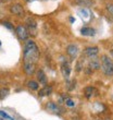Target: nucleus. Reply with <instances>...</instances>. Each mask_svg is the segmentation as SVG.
<instances>
[{
	"mask_svg": "<svg viewBox=\"0 0 113 120\" xmlns=\"http://www.w3.org/2000/svg\"><path fill=\"white\" fill-rule=\"evenodd\" d=\"M39 48L33 39H27L23 50V69L27 75H33L39 59Z\"/></svg>",
	"mask_w": 113,
	"mask_h": 120,
	"instance_id": "1",
	"label": "nucleus"
},
{
	"mask_svg": "<svg viewBox=\"0 0 113 120\" xmlns=\"http://www.w3.org/2000/svg\"><path fill=\"white\" fill-rule=\"evenodd\" d=\"M51 93H52V86L45 85L41 90H39V92H38V96L44 97V96H48V95H50Z\"/></svg>",
	"mask_w": 113,
	"mask_h": 120,
	"instance_id": "13",
	"label": "nucleus"
},
{
	"mask_svg": "<svg viewBox=\"0 0 113 120\" xmlns=\"http://www.w3.org/2000/svg\"><path fill=\"white\" fill-rule=\"evenodd\" d=\"M101 71L103 72L104 75L112 76L113 75V60L108 55L101 56Z\"/></svg>",
	"mask_w": 113,
	"mask_h": 120,
	"instance_id": "2",
	"label": "nucleus"
},
{
	"mask_svg": "<svg viewBox=\"0 0 113 120\" xmlns=\"http://www.w3.org/2000/svg\"><path fill=\"white\" fill-rule=\"evenodd\" d=\"M88 68L90 70H92V71H96V70H99L101 68V61L99 58L95 57V58H91V59H89V61H88Z\"/></svg>",
	"mask_w": 113,
	"mask_h": 120,
	"instance_id": "10",
	"label": "nucleus"
},
{
	"mask_svg": "<svg viewBox=\"0 0 113 120\" xmlns=\"http://www.w3.org/2000/svg\"><path fill=\"white\" fill-rule=\"evenodd\" d=\"M61 73H62V76L64 79H69L70 78V74H71V66H70V61L69 60H64V58L62 57V64H61Z\"/></svg>",
	"mask_w": 113,
	"mask_h": 120,
	"instance_id": "3",
	"label": "nucleus"
},
{
	"mask_svg": "<svg viewBox=\"0 0 113 120\" xmlns=\"http://www.w3.org/2000/svg\"><path fill=\"white\" fill-rule=\"evenodd\" d=\"M98 54H99V47L97 46H91V47H87L84 49V57L89 58V59L97 57Z\"/></svg>",
	"mask_w": 113,
	"mask_h": 120,
	"instance_id": "7",
	"label": "nucleus"
},
{
	"mask_svg": "<svg viewBox=\"0 0 113 120\" xmlns=\"http://www.w3.org/2000/svg\"><path fill=\"white\" fill-rule=\"evenodd\" d=\"M10 12L14 14L16 16H24L25 14V11H24V8L22 7V4L20 3H14L12 6H10Z\"/></svg>",
	"mask_w": 113,
	"mask_h": 120,
	"instance_id": "6",
	"label": "nucleus"
},
{
	"mask_svg": "<svg viewBox=\"0 0 113 120\" xmlns=\"http://www.w3.org/2000/svg\"><path fill=\"white\" fill-rule=\"evenodd\" d=\"M81 34L84 35V36H94L96 34V31L91 27H83L81 30Z\"/></svg>",
	"mask_w": 113,
	"mask_h": 120,
	"instance_id": "14",
	"label": "nucleus"
},
{
	"mask_svg": "<svg viewBox=\"0 0 113 120\" xmlns=\"http://www.w3.org/2000/svg\"><path fill=\"white\" fill-rule=\"evenodd\" d=\"M26 1H29V0H26Z\"/></svg>",
	"mask_w": 113,
	"mask_h": 120,
	"instance_id": "28",
	"label": "nucleus"
},
{
	"mask_svg": "<svg viewBox=\"0 0 113 120\" xmlns=\"http://www.w3.org/2000/svg\"><path fill=\"white\" fill-rule=\"evenodd\" d=\"M106 9H107L108 12H109L111 15L113 16V4H112V3H108L107 6H106Z\"/></svg>",
	"mask_w": 113,
	"mask_h": 120,
	"instance_id": "20",
	"label": "nucleus"
},
{
	"mask_svg": "<svg viewBox=\"0 0 113 120\" xmlns=\"http://www.w3.org/2000/svg\"><path fill=\"white\" fill-rule=\"evenodd\" d=\"M2 24H3L4 26H6L7 29H9V30H13V25H11V23H10V22H3Z\"/></svg>",
	"mask_w": 113,
	"mask_h": 120,
	"instance_id": "21",
	"label": "nucleus"
},
{
	"mask_svg": "<svg viewBox=\"0 0 113 120\" xmlns=\"http://www.w3.org/2000/svg\"><path fill=\"white\" fill-rule=\"evenodd\" d=\"M10 93V90L8 87H2V89H0V98L1 99H4V98L9 95Z\"/></svg>",
	"mask_w": 113,
	"mask_h": 120,
	"instance_id": "18",
	"label": "nucleus"
},
{
	"mask_svg": "<svg viewBox=\"0 0 113 120\" xmlns=\"http://www.w3.org/2000/svg\"><path fill=\"white\" fill-rule=\"evenodd\" d=\"M84 95L87 99H90L91 97H94L95 95H97V91L94 86H87L84 89Z\"/></svg>",
	"mask_w": 113,
	"mask_h": 120,
	"instance_id": "12",
	"label": "nucleus"
},
{
	"mask_svg": "<svg viewBox=\"0 0 113 120\" xmlns=\"http://www.w3.org/2000/svg\"><path fill=\"white\" fill-rule=\"evenodd\" d=\"M27 86L28 89H31L32 91H37L39 89V83L37 81H34V80H31L27 82Z\"/></svg>",
	"mask_w": 113,
	"mask_h": 120,
	"instance_id": "16",
	"label": "nucleus"
},
{
	"mask_svg": "<svg viewBox=\"0 0 113 120\" xmlns=\"http://www.w3.org/2000/svg\"><path fill=\"white\" fill-rule=\"evenodd\" d=\"M63 103L65 104L66 107H70V108H73V107H75V101H73L72 98H64V101H63Z\"/></svg>",
	"mask_w": 113,
	"mask_h": 120,
	"instance_id": "17",
	"label": "nucleus"
},
{
	"mask_svg": "<svg viewBox=\"0 0 113 120\" xmlns=\"http://www.w3.org/2000/svg\"><path fill=\"white\" fill-rule=\"evenodd\" d=\"M0 46H1V41H0Z\"/></svg>",
	"mask_w": 113,
	"mask_h": 120,
	"instance_id": "26",
	"label": "nucleus"
},
{
	"mask_svg": "<svg viewBox=\"0 0 113 120\" xmlns=\"http://www.w3.org/2000/svg\"><path fill=\"white\" fill-rule=\"evenodd\" d=\"M36 78H37L39 84L47 85V75H46V73L44 72V70H41V69L37 70V72H36Z\"/></svg>",
	"mask_w": 113,
	"mask_h": 120,
	"instance_id": "11",
	"label": "nucleus"
},
{
	"mask_svg": "<svg viewBox=\"0 0 113 120\" xmlns=\"http://www.w3.org/2000/svg\"><path fill=\"white\" fill-rule=\"evenodd\" d=\"M110 52H111V55H112V57H113V49H111V51H110Z\"/></svg>",
	"mask_w": 113,
	"mask_h": 120,
	"instance_id": "24",
	"label": "nucleus"
},
{
	"mask_svg": "<svg viewBox=\"0 0 113 120\" xmlns=\"http://www.w3.org/2000/svg\"><path fill=\"white\" fill-rule=\"evenodd\" d=\"M103 120H111L110 118H106V119H103Z\"/></svg>",
	"mask_w": 113,
	"mask_h": 120,
	"instance_id": "25",
	"label": "nucleus"
},
{
	"mask_svg": "<svg viewBox=\"0 0 113 120\" xmlns=\"http://www.w3.org/2000/svg\"><path fill=\"white\" fill-rule=\"evenodd\" d=\"M66 54L67 56H70L71 59H76L78 56V47L75 44H70L66 47Z\"/></svg>",
	"mask_w": 113,
	"mask_h": 120,
	"instance_id": "8",
	"label": "nucleus"
},
{
	"mask_svg": "<svg viewBox=\"0 0 113 120\" xmlns=\"http://www.w3.org/2000/svg\"><path fill=\"white\" fill-rule=\"evenodd\" d=\"M11 1H13V0H0V2L2 3H8V2H11Z\"/></svg>",
	"mask_w": 113,
	"mask_h": 120,
	"instance_id": "23",
	"label": "nucleus"
},
{
	"mask_svg": "<svg viewBox=\"0 0 113 120\" xmlns=\"http://www.w3.org/2000/svg\"><path fill=\"white\" fill-rule=\"evenodd\" d=\"M0 116H2V117H3V118H7V119L13 120V119H12V118H11V117H10V116H9V115H7V114H6V112H3V111H0Z\"/></svg>",
	"mask_w": 113,
	"mask_h": 120,
	"instance_id": "22",
	"label": "nucleus"
},
{
	"mask_svg": "<svg viewBox=\"0 0 113 120\" xmlns=\"http://www.w3.org/2000/svg\"><path fill=\"white\" fill-rule=\"evenodd\" d=\"M73 1L81 7H91L94 4L92 0H73Z\"/></svg>",
	"mask_w": 113,
	"mask_h": 120,
	"instance_id": "15",
	"label": "nucleus"
},
{
	"mask_svg": "<svg viewBox=\"0 0 113 120\" xmlns=\"http://www.w3.org/2000/svg\"><path fill=\"white\" fill-rule=\"evenodd\" d=\"M75 120H79V119H75Z\"/></svg>",
	"mask_w": 113,
	"mask_h": 120,
	"instance_id": "27",
	"label": "nucleus"
},
{
	"mask_svg": "<svg viewBox=\"0 0 113 120\" xmlns=\"http://www.w3.org/2000/svg\"><path fill=\"white\" fill-rule=\"evenodd\" d=\"M75 68H76V71H77V72H81V71L84 69V58H83V57L81 58L78 61H77Z\"/></svg>",
	"mask_w": 113,
	"mask_h": 120,
	"instance_id": "19",
	"label": "nucleus"
},
{
	"mask_svg": "<svg viewBox=\"0 0 113 120\" xmlns=\"http://www.w3.org/2000/svg\"><path fill=\"white\" fill-rule=\"evenodd\" d=\"M26 25H27V31L29 34L36 35V32H37V22L33 18H28L26 20Z\"/></svg>",
	"mask_w": 113,
	"mask_h": 120,
	"instance_id": "9",
	"label": "nucleus"
},
{
	"mask_svg": "<svg viewBox=\"0 0 113 120\" xmlns=\"http://www.w3.org/2000/svg\"><path fill=\"white\" fill-rule=\"evenodd\" d=\"M15 33L18 35V37L21 39V41H27L28 36H29V33H28L26 26L24 25H19L15 29Z\"/></svg>",
	"mask_w": 113,
	"mask_h": 120,
	"instance_id": "5",
	"label": "nucleus"
},
{
	"mask_svg": "<svg viewBox=\"0 0 113 120\" xmlns=\"http://www.w3.org/2000/svg\"><path fill=\"white\" fill-rule=\"evenodd\" d=\"M46 109L49 112L54 114V115H61L63 112V109L56 103H54V101H48L47 104H46Z\"/></svg>",
	"mask_w": 113,
	"mask_h": 120,
	"instance_id": "4",
	"label": "nucleus"
}]
</instances>
